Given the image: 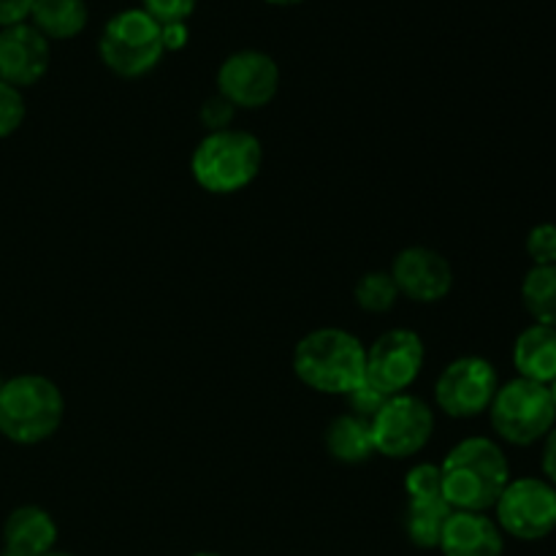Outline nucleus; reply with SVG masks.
Instances as JSON below:
<instances>
[{
	"label": "nucleus",
	"instance_id": "23",
	"mask_svg": "<svg viewBox=\"0 0 556 556\" xmlns=\"http://www.w3.org/2000/svg\"><path fill=\"white\" fill-rule=\"evenodd\" d=\"M25 114L27 106L22 90L0 79V139H9L20 130L22 123H25Z\"/></svg>",
	"mask_w": 556,
	"mask_h": 556
},
{
	"label": "nucleus",
	"instance_id": "1",
	"mask_svg": "<svg viewBox=\"0 0 556 556\" xmlns=\"http://www.w3.org/2000/svg\"><path fill=\"white\" fill-rule=\"evenodd\" d=\"M440 478L451 510L486 514L510 483V465L494 440L467 438L440 462Z\"/></svg>",
	"mask_w": 556,
	"mask_h": 556
},
{
	"label": "nucleus",
	"instance_id": "31",
	"mask_svg": "<svg viewBox=\"0 0 556 556\" xmlns=\"http://www.w3.org/2000/svg\"><path fill=\"white\" fill-rule=\"evenodd\" d=\"M275 5H293V3H302V0H269Z\"/></svg>",
	"mask_w": 556,
	"mask_h": 556
},
{
	"label": "nucleus",
	"instance_id": "21",
	"mask_svg": "<svg viewBox=\"0 0 556 556\" xmlns=\"http://www.w3.org/2000/svg\"><path fill=\"white\" fill-rule=\"evenodd\" d=\"M353 296H356V304L364 309V313L383 315L396 307L400 288H396L391 271H367V275L356 282Z\"/></svg>",
	"mask_w": 556,
	"mask_h": 556
},
{
	"label": "nucleus",
	"instance_id": "34",
	"mask_svg": "<svg viewBox=\"0 0 556 556\" xmlns=\"http://www.w3.org/2000/svg\"><path fill=\"white\" fill-rule=\"evenodd\" d=\"M3 383H5V378H3V375H0V389H3Z\"/></svg>",
	"mask_w": 556,
	"mask_h": 556
},
{
	"label": "nucleus",
	"instance_id": "22",
	"mask_svg": "<svg viewBox=\"0 0 556 556\" xmlns=\"http://www.w3.org/2000/svg\"><path fill=\"white\" fill-rule=\"evenodd\" d=\"M405 492L407 500H434L443 497V478H440V465H424L410 467L405 476Z\"/></svg>",
	"mask_w": 556,
	"mask_h": 556
},
{
	"label": "nucleus",
	"instance_id": "10",
	"mask_svg": "<svg viewBox=\"0 0 556 556\" xmlns=\"http://www.w3.org/2000/svg\"><path fill=\"white\" fill-rule=\"evenodd\" d=\"M427 362L424 340L413 329H391L367 348V380L386 396L407 394Z\"/></svg>",
	"mask_w": 556,
	"mask_h": 556
},
{
	"label": "nucleus",
	"instance_id": "6",
	"mask_svg": "<svg viewBox=\"0 0 556 556\" xmlns=\"http://www.w3.org/2000/svg\"><path fill=\"white\" fill-rule=\"evenodd\" d=\"M489 416L494 432L510 445H532L546 440V434L556 427V407L548 386L525 378H514L500 386Z\"/></svg>",
	"mask_w": 556,
	"mask_h": 556
},
{
	"label": "nucleus",
	"instance_id": "26",
	"mask_svg": "<svg viewBox=\"0 0 556 556\" xmlns=\"http://www.w3.org/2000/svg\"><path fill=\"white\" fill-rule=\"evenodd\" d=\"M386 400H389V396H386L383 391L375 389V386L369 383L367 378H364L362 386H356V389L348 394V402H351V413H356V416H362V418H369V421H372L375 413H378L380 407L386 405Z\"/></svg>",
	"mask_w": 556,
	"mask_h": 556
},
{
	"label": "nucleus",
	"instance_id": "16",
	"mask_svg": "<svg viewBox=\"0 0 556 556\" xmlns=\"http://www.w3.org/2000/svg\"><path fill=\"white\" fill-rule=\"evenodd\" d=\"M514 367L519 378L548 386L556 378V329L532 324L516 337Z\"/></svg>",
	"mask_w": 556,
	"mask_h": 556
},
{
	"label": "nucleus",
	"instance_id": "11",
	"mask_svg": "<svg viewBox=\"0 0 556 556\" xmlns=\"http://www.w3.org/2000/svg\"><path fill=\"white\" fill-rule=\"evenodd\" d=\"M280 90V65L261 49H239L217 68V92L233 109H264Z\"/></svg>",
	"mask_w": 556,
	"mask_h": 556
},
{
	"label": "nucleus",
	"instance_id": "29",
	"mask_svg": "<svg viewBox=\"0 0 556 556\" xmlns=\"http://www.w3.org/2000/svg\"><path fill=\"white\" fill-rule=\"evenodd\" d=\"M161 36H163V49H166V52H179V49L188 43L190 33L185 22H168V25H161Z\"/></svg>",
	"mask_w": 556,
	"mask_h": 556
},
{
	"label": "nucleus",
	"instance_id": "5",
	"mask_svg": "<svg viewBox=\"0 0 556 556\" xmlns=\"http://www.w3.org/2000/svg\"><path fill=\"white\" fill-rule=\"evenodd\" d=\"M161 22L144 9L117 11L98 38V54L112 74L123 79H139L150 74L163 58Z\"/></svg>",
	"mask_w": 556,
	"mask_h": 556
},
{
	"label": "nucleus",
	"instance_id": "3",
	"mask_svg": "<svg viewBox=\"0 0 556 556\" xmlns=\"http://www.w3.org/2000/svg\"><path fill=\"white\" fill-rule=\"evenodd\" d=\"M63 416V391L43 375H16L0 389V434L11 443H43L58 432Z\"/></svg>",
	"mask_w": 556,
	"mask_h": 556
},
{
	"label": "nucleus",
	"instance_id": "24",
	"mask_svg": "<svg viewBox=\"0 0 556 556\" xmlns=\"http://www.w3.org/2000/svg\"><path fill=\"white\" fill-rule=\"evenodd\" d=\"M527 255L535 266H556V226L541 223L527 233Z\"/></svg>",
	"mask_w": 556,
	"mask_h": 556
},
{
	"label": "nucleus",
	"instance_id": "13",
	"mask_svg": "<svg viewBox=\"0 0 556 556\" xmlns=\"http://www.w3.org/2000/svg\"><path fill=\"white\" fill-rule=\"evenodd\" d=\"M52 63V47L30 22L0 27V79L5 85L30 87L47 76Z\"/></svg>",
	"mask_w": 556,
	"mask_h": 556
},
{
	"label": "nucleus",
	"instance_id": "33",
	"mask_svg": "<svg viewBox=\"0 0 556 556\" xmlns=\"http://www.w3.org/2000/svg\"><path fill=\"white\" fill-rule=\"evenodd\" d=\"M43 556H74V554H68V552H49V554H43Z\"/></svg>",
	"mask_w": 556,
	"mask_h": 556
},
{
	"label": "nucleus",
	"instance_id": "2",
	"mask_svg": "<svg viewBox=\"0 0 556 556\" xmlns=\"http://www.w3.org/2000/svg\"><path fill=\"white\" fill-rule=\"evenodd\" d=\"M293 372L318 394L348 396L367 378V348L345 329H315L299 340Z\"/></svg>",
	"mask_w": 556,
	"mask_h": 556
},
{
	"label": "nucleus",
	"instance_id": "8",
	"mask_svg": "<svg viewBox=\"0 0 556 556\" xmlns=\"http://www.w3.org/2000/svg\"><path fill=\"white\" fill-rule=\"evenodd\" d=\"M497 527L516 541H543L556 530V489L546 478H516L500 494Z\"/></svg>",
	"mask_w": 556,
	"mask_h": 556
},
{
	"label": "nucleus",
	"instance_id": "12",
	"mask_svg": "<svg viewBox=\"0 0 556 556\" xmlns=\"http://www.w3.org/2000/svg\"><path fill=\"white\" fill-rule=\"evenodd\" d=\"M391 277H394L400 296H407L418 304H438L454 288V269L448 258L432 248H405L391 264Z\"/></svg>",
	"mask_w": 556,
	"mask_h": 556
},
{
	"label": "nucleus",
	"instance_id": "7",
	"mask_svg": "<svg viewBox=\"0 0 556 556\" xmlns=\"http://www.w3.org/2000/svg\"><path fill=\"white\" fill-rule=\"evenodd\" d=\"M434 432V413L421 396L396 394L372 418L375 454L386 459H410L421 454Z\"/></svg>",
	"mask_w": 556,
	"mask_h": 556
},
{
	"label": "nucleus",
	"instance_id": "27",
	"mask_svg": "<svg viewBox=\"0 0 556 556\" xmlns=\"http://www.w3.org/2000/svg\"><path fill=\"white\" fill-rule=\"evenodd\" d=\"M233 117H237V109H233L231 103L220 96V92L212 98H206L204 106H201V123H204V128H210V134L212 130L231 128Z\"/></svg>",
	"mask_w": 556,
	"mask_h": 556
},
{
	"label": "nucleus",
	"instance_id": "14",
	"mask_svg": "<svg viewBox=\"0 0 556 556\" xmlns=\"http://www.w3.org/2000/svg\"><path fill=\"white\" fill-rule=\"evenodd\" d=\"M438 548L443 556H503L505 535L492 516L454 510L445 521Z\"/></svg>",
	"mask_w": 556,
	"mask_h": 556
},
{
	"label": "nucleus",
	"instance_id": "30",
	"mask_svg": "<svg viewBox=\"0 0 556 556\" xmlns=\"http://www.w3.org/2000/svg\"><path fill=\"white\" fill-rule=\"evenodd\" d=\"M541 465H543V476H546V481L556 489V427L546 434V445H543Z\"/></svg>",
	"mask_w": 556,
	"mask_h": 556
},
{
	"label": "nucleus",
	"instance_id": "28",
	"mask_svg": "<svg viewBox=\"0 0 556 556\" xmlns=\"http://www.w3.org/2000/svg\"><path fill=\"white\" fill-rule=\"evenodd\" d=\"M33 9V0H0V27L27 22Z\"/></svg>",
	"mask_w": 556,
	"mask_h": 556
},
{
	"label": "nucleus",
	"instance_id": "35",
	"mask_svg": "<svg viewBox=\"0 0 556 556\" xmlns=\"http://www.w3.org/2000/svg\"><path fill=\"white\" fill-rule=\"evenodd\" d=\"M193 556H217V554H193Z\"/></svg>",
	"mask_w": 556,
	"mask_h": 556
},
{
	"label": "nucleus",
	"instance_id": "19",
	"mask_svg": "<svg viewBox=\"0 0 556 556\" xmlns=\"http://www.w3.org/2000/svg\"><path fill=\"white\" fill-rule=\"evenodd\" d=\"M454 514L443 497L434 500H407L405 510V532L413 546L438 548L443 538V527L448 516Z\"/></svg>",
	"mask_w": 556,
	"mask_h": 556
},
{
	"label": "nucleus",
	"instance_id": "25",
	"mask_svg": "<svg viewBox=\"0 0 556 556\" xmlns=\"http://www.w3.org/2000/svg\"><path fill=\"white\" fill-rule=\"evenodd\" d=\"M199 0H141V9L161 25L168 22H185L195 11Z\"/></svg>",
	"mask_w": 556,
	"mask_h": 556
},
{
	"label": "nucleus",
	"instance_id": "9",
	"mask_svg": "<svg viewBox=\"0 0 556 556\" xmlns=\"http://www.w3.org/2000/svg\"><path fill=\"white\" fill-rule=\"evenodd\" d=\"M500 389L497 369L481 356L454 358L434 383V402L451 418H476L492 407Z\"/></svg>",
	"mask_w": 556,
	"mask_h": 556
},
{
	"label": "nucleus",
	"instance_id": "20",
	"mask_svg": "<svg viewBox=\"0 0 556 556\" xmlns=\"http://www.w3.org/2000/svg\"><path fill=\"white\" fill-rule=\"evenodd\" d=\"M521 302L530 318L556 329V266H532L521 282Z\"/></svg>",
	"mask_w": 556,
	"mask_h": 556
},
{
	"label": "nucleus",
	"instance_id": "4",
	"mask_svg": "<svg viewBox=\"0 0 556 556\" xmlns=\"http://www.w3.org/2000/svg\"><path fill=\"white\" fill-rule=\"evenodd\" d=\"M264 163V147L253 134L239 128L212 130L190 157V172L206 193H239L255 182Z\"/></svg>",
	"mask_w": 556,
	"mask_h": 556
},
{
	"label": "nucleus",
	"instance_id": "32",
	"mask_svg": "<svg viewBox=\"0 0 556 556\" xmlns=\"http://www.w3.org/2000/svg\"><path fill=\"white\" fill-rule=\"evenodd\" d=\"M548 391H552V400H554V407H556V378L548 383Z\"/></svg>",
	"mask_w": 556,
	"mask_h": 556
},
{
	"label": "nucleus",
	"instance_id": "15",
	"mask_svg": "<svg viewBox=\"0 0 556 556\" xmlns=\"http://www.w3.org/2000/svg\"><path fill=\"white\" fill-rule=\"evenodd\" d=\"M58 525L38 505H20L11 510L3 525V554L9 556H43L54 552Z\"/></svg>",
	"mask_w": 556,
	"mask_h": 556
},
{
	"label": "nucleus",
	"instance_id": "18",
	"mask_svg": "<svg viewBox=\"0 0 556 556\" xmlns=\"http://www.w3.org/2000/svg\"><path fill=\"white\" fill-rule=\"evenodd\" d=\"M27 20L49 41H68L85 30L90 11L85 0H33Z\"/></svg>",
	"mask_w": 556,
	"mask_h": 556
},
{
	"label": "nucleus",
	"instance_id": "17",
	"mask_svg": "<svg viewBox=\"0 0 556 556\" xmlns=\"http://www.w3.org/2000/svg\"><path fill=\"white\" fill-rule=\"evenodd\" d=\"M326 451L331 459L342 465H362L375 456L372 421L356 416V413H342L326 429Z\"/></svg>",
	"mask_w": 556,
	"mask_h": 556
}]
</instances>
